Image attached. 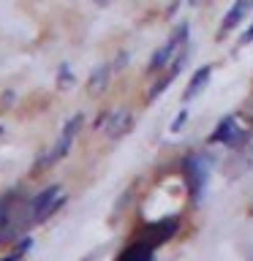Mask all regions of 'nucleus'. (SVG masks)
<instances>
[{"mask_svg":"<svg viewBox=\"0 0 253 261\" xmlns=\"http://www.w3.org/2000/svg\"><path fill=\"white\" fill-rule=\"evenodd\" d=\"M79 125H82V117H79V114L65 122V128H63L60 139H57V144H55L46 155H41V161H38V166H36V169H46V166H52V163H57L60 158H65V152L71 150L73 139H77V134H79Z\"/></svg>","mask_w":253,"mask_h":261,"instance_id":"f03ea898","label":"nucleus"},{"mask_svg":"<svg viewBox=\"0 0 253 261\" xmlns=\"http://www.w3.org/2000/svg\"><path fill=\"white\" fill-rule=\"evenodd\" d=\"M193 3H196V0H193Z\"/></svg>","mask_w":253,"mask_h":261,"instance_id":"ddd939ff","label":"nucleus"},{"mask_svg":"<svg viewBox=\"0 0 253 261\" xmlns=\"http://www.w3.org/2000/svg\"><path fill=\"white\" fill-rule=\"evenodd\" d=\"M245 139V128L237 122V117H226L218 122L215 134H212V142H223V144H237Z\"/></svg>","mask_w":253,"mask_h":261,"instance_id":"20e7f679","label":"nucleus"},{"mask_svg":"<svg viewBox=\"0 0 253 261\" xmlns=\"http://www.w3.org/2000/svg\"><path fill=\"white\" fill-rule=\"evenodd\" d=\"M253 8V0H237V3L232 6V11H229L223 16V24H220V30H218V36H226V33H232L237 24H240L245 19V14H248Z\"/></svg>","mask_w":253,"mask_h":261,"instance_id":"39448f33","label":"nucleus"},{"mask_svg":"<svg viewBox=\"0 0 253 261\" xmlns=\"http://www.w3.org/2000/svg\"><path fill=\"white\" fill-rule=\"evenodd\" d=\"M210 65H204V68H199L193 73V79H191V85H188V90H185V98H193V95H199L201 90H204V85H207V79H210Z\"/></svg>","mask_w":253,"mask_h":261,"instance_id":"1a4fd4ad","label":"nucleus"},{"mask_svg":"<svg viewBox=\"0 0 253 261\" xmlns=\"http://www.w3.org/2000/svg\"><path fill=\"white\" fill-rule=\"evenodd\" d=\"M120 261H153V245H147V242H134L128 250H122Z\"/></svg>","mask_w":253,"mask_h":261,"instance_id":"0eeeda50","label":"nucleus"},{"mask_svg":"<svg viewBox=\"0 0 253 261\" xmlns=\"http://www.w3.org/2000/svg\"><path fill=\"white\" fill-rule=\"evenodd\" d=\"M242 41H253V24L248 28V33H245V36H242Z\"/></svg>","mask_w":253,"mask_h":261,"instance_id":"f8f14e48","label":"nucleus"},{"mask_svg":"<svg viewBox=\"0 0 253 261\" xmlns=\"http://www.w3.org/2000/svg\"><path fill=\"white\" fill-rule=\"evenodd\" d=\"M28 248H30V240H24V242L19 245V248H16V250L11 253V256H6L3 261H24V253H28Z\"/></svg>","mask_w":253,"mask_h":261,"instance_id":"9b49d317","label":"nucleus"},{"mask_svg":"<svg viewBox=\"0 0 253 261\" xmlns=\"http://www.w3.org/2000/svg\"><path fill=\"white\" fill-rule=\"evenodd\" d=\"M185 38H188V28L183 24V28H177L174 33H171V38L166 41V44H163L158 52L153 55V60H150V71H161L163 65H166L169 60H177V49L185 44Z\"/></svg>","mask_w":253,"mask_h":261,"instance_id":"7ed1b4c3","label":"nucleus"},{"mask_svg":"<svg viewBox=\"0 0 253 261\" xmlns=\"http://www.w3.org/2000/svg\"><path fill=\"white\" fill-rule=\"evenodd\" d=\"M188 174H191V188H193V193L199 196V193L204 191V182H207V169L201 166L199 158L188 163Z\"/></svg>","mask_w":253,"mask_h":261,"instance_id":"6e6552de","label":"nucleus"},{"mask_svg":"<svg viewBox=\"0 0 253 261\" xmlns=\"http://www.w3.org/2000/svg\"><path fill=\"white\" fill-rule=\"evenodd\" d=\"M14 207H16V199H14V196H3V199H0V228H6V226L16 218V215H14Z\"/></svg>","mask_w":253,"mask_h":261,"instance_id":"9d476101","label":"nucleus"},{"mask_svg":"<svg viewBox=\"0 0 253 261\" xmlns=\"http://www.w3.org/2000/svg\"><path fill=\"white\" fill-rule=\"evenodd\" d=\"M63 201H65V191L60 185H52V188H46V191H41L36 199L30 201V223H41V220H46L49 215H55Z\"/></svg>","mask_w":253,"mask_h":261,"instance_id":"f257e3e1","label":"nucleus"},{"mask_svg":"<svg viewBox=\"0 0 253 261\" xmlns=\"http://www.w3.org/2000/svg\"><path fill=\"white\" fill-rule=\"evenodd\" d=\"M128 125H131V114L125 109H114V112L106 114V120H104V130L109 136H122L128 130Z\"/></svg>","mask_w":253,"mask_h":261,"instance_id":"423d86ee","label":"nucleus"}]
</instances>
